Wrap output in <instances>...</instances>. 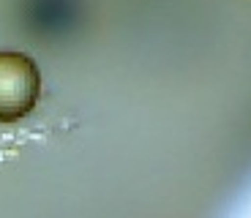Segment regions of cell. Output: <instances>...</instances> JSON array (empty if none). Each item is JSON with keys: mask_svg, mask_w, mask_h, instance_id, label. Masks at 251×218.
Listing matches in <instances>:
<instances>
[{"mask_svg": "<svg viewBox=\"0 0 251 218\" xmlns=\"http://www.w3.org/2000/svg\"><path fill=\"white\" fill-rule=\"evenodd\" d=\"M41 74L22 52H0V123H17L33 112Z\"/></svg>", "mask_w": 251, "mask_h": 218, "instance_id": "6da1fadb", "label": "cell"}]
</instances>
